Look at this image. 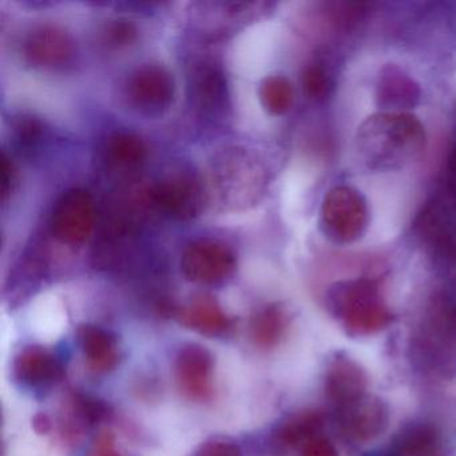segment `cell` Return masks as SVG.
<instances>
[{
    "mask_svg": "<svg viewBox=\"0 0 456 456\" xmlns=\"http://www.w3.org/2000/svg\"><path fill=\"white\" fill-rule=\"evenodd\" d=\"M426 142V130L415 116L380 111L357 127L354 153L370 172H396L415 162Z\"/></svg>",
    "mask_w": 456,
    "mask_h": 456,
    "instance_id": "cell-1",
    "label": "cell"
},
{
    "mask_svg": "<svg viewBox=\"0 0 456 456\" xmlns=\"http://www.w3.org/2000/svg\"><path fill=\"white\" fill-rule=\"evenodd\" d=\"M413 362L428 375L456 378V308L435 300L411 336Z\"/></svg>",
    "mask_w": 456,
    "mask_h": 456,
    "instance_id": "cell-2",
    "label": "cell"
},
{
    "mask_svg": "<svg viewBox=\"0 0 456 456\" xmlns=\"http://www.w3.org/2000/svg\"><path fill=\"white\" fill-rule=\"evenodd\" d=\"M328 308L351 336H370L391 324L394 316L375 279L346 280L328 290Z\"/></svg>",
    "mask_w": 456,
    "mask_h": 456,
    "instance_id": "cell-3",
    "label": "cell"
},
{
    "mask_svg": "<svg viewBox=\"0 0 456 456\" xmlns=\"http://www.w3.org/2000/svg\"><path fill=\"white\" fill-rule=\"evenodd\" d=\"M368 223L370 209L362 191L340 185L325 194L320 209V229L333 244H354L364 236Z\"/></svg>",
    "mask_w": 456,
    "mask_h": 456,
    "instance_id": "cell-4",
    "label": "cell"
},
{
    "mask_svg": "<svg viewBox=\"0 0 456 456\" xmlns=\"http://www.w3.org/2000/svg\"><path fill=\"white\" fill-rule=\"evenodd\" d=\"M149 202L165 216L188 221L197 217L204 205V189L196 172L178 167L162 175L148 191Z\"/></svg>",
    "mask_w": 456,
    "mask_h": 456,
    "instance_id": "cell-5",
    "label": "cell"
},
{
    "mask_svg": "<svg viewBox=\"0 0 456 456\" xmlns=\"http://www.w3.org/2000/svg\"><path fill=\"white\" fill-rule=\"evenodd\" d=\"M125 95L129 105L142 116H162L175 102V78L164 66H140L127 78Z\"/></svg>",
    "mask_w": 456,
    "mask_h": 456,
    "instance_id": "cell-6",
    "label": "cell"
},
{
    "mask_svg": "<svg viewBox=\"0 0 456 456\" xmlns=\"http://www.w3.org/2000/svg\"><path fill=\"white\" fill-rule=\"evenodd\" d=\"M97 210L92 194L84 189L65 191L53 208V234L68 245L84 244L95 228Z\"/></svg>",
    "mask_w": 456,
    "mask_h": 456,
    "instance_id": "cell-7",
    "label": "cell"
},
{
    "mask_svg": "<svg viewBox=\"0 0 456 456\" xmlns=\"http://www.w3.org/2000/svg\"><path fill=\"white\" fill-rule=\"evenodd\" d=\"M215 370V356L202 344H183L175 354V376L178 389L191 402L205 403L212 399Z\"/></svg>",
    "mask_w": 456,
    "mask_h": 456,
    "instance_id": "cell-8",
    "label": "cell"
},
{
    "mask_svg": "<svg viewBox=\"0 0 456 456\" xmlns=\"http://www.w3.org/2000/svg\"><path fill=\"white\" fill-rule=\"evenodd\" d=\"M236 268V257L226 245L201 239L191 242L181 257V272L189 281L218 285L229 279Z\"/></svg>",
    "mask_w": 456,
    "mask_h": 456,
    "instance_id": "cell-9",
    "label": "cell"
},
{
    "mask_svg": "<svg viewBox=\"0 0 456 456\" xmlns=\"http://www.w3.org/2000/svg\"><path fill=\"white\" fill-rule=\"evenodd\" d=\"M189 100L205 118L221 119L231 109L228 79L220 65L204 61L191 68L188 82Z\"/></svg>",
    "mask_w": 456,
    "mask_h": 456,
    "instance_id": "cell-10",
    "label": "cell"
},
{
    "mask_svg": "<svg viewBox=\"0 0 456 456\" xmlns=\"http://www.w3.org/2000/svg\"><path fill=\"white\" fill-rule=\"evenodd\" d=\"M341 435L349 442L364 444L380 436L388 426V408L379 397L367 394L362 399L335 411Z\"/></svg>",
    "mask_w": 456,
    "mask_h": 456,
    "instance_id": "cell-11",
    "label": "cell"
},
{
    "mask_svg": "<svg viewBox=\"0 0 456 456\" xmlns=\"http://www.w3.org/2000/svg\"><path fill=\"white\" fill-rule=\"evenodd\" d=\"M12 378L23 388L49 389L65 378L60 354L44 346H26L12 360Z\"/></svg>",
    "mask_w": 456,
    "mask_h": 456,
    "instance_id": "cell-12",
    "label": "cell"
},
{
    "mask_svg": "<svg viewBox=\"0 0 456 456\" xmlns=\"http://www.w3.org/2000/svg\"><path fill=\"white\" fill-rule=\"evenodd\" d=\"M26 60L34 68L55 70L65 68L76 55L70 34L57 26H41L28 34L25 42Z\"/></svg>",
    "mask_w": 456,
    "mask_h": 456,
    "instance_id": "cell-13",
    "label": "cell"
},
{
    "mask_svg": "<svg viewBox=\"0 0 456 456\" xmlns=\"http://www.w3.org/2000/svg\"><path fill=\"white\" fill-rule=\"evenodd\" d=\"M368 383L367 372L356 360L336 354L325 372V395L333 410H340L370 394Z\"/></svg>",
    "mask_w": 456,
    "mask_h": 456,
    "instance_id": "cell-14",
    "label": "cell"
},
{
    "mask_svg": "<svg viewBox=\"0 0 456 456\" xmlns=\"http://www.w3.org/2000/svg\"><path fill=\"white\" fill-rule=\"evenodd\" d=\"M77 340L92 372L105 375L118 367L121 346L116 333L110 330L101 325L82 324L77 330Z\"/></svg>",
    "mask_w": 456,
    "mask_h": 456,
    "instance_id": "cell-15",
    "label": "cell"
},
{
    "mask_svg": "<svg viewBox=\"0 0 456 456\" xmlns=\"http://www.w3.org/2000/svg\"><path fill=\"white\" fill-rule=\"evenodd\" d=\"M376 103L387 113H408L420 102L418 82L395 65H388L379 74L376 82Z\"/></svg>",
    "mask_w": 456,
    "mask_h": 456,
    "instance_id": "cell-16",
    "label": "cell"
},
{
    "mask_svg": "<svg viewBox=\"0 0 456 456\" xmlns=\"http://www.w3.org/2000/svg\"><path fill=\"white\" fill-rule=\"evenodd\" d=\"M325 415L319 410H301L287 416L272 431L271 442L277 452L300 450L305 443L322 435Z\"/></svg>",
    "mask_w": 456,
    "mask_h": 456,
    "instance_id": "cell-17",
    "label": "cell"
},
{
    "mask_svg": "<svg viewBox=\"0 0 456 456\" xmlns=\"http://www.w3.org/2000/svg\"><path fill=\"white\" fill-rule=\"evenodd\" d=\"M177 319L183 327L208 338H224L231 335L236 327L229 316L212 297H200L177 312Z\"/></svg>",
    "mask_w": 456,
    "mask_h": 456,
    "instance_id": "cell-18",
    "label": "cell"
},
{
    "mask_svg": "<svg viewBox=\"0 0 456 456\" xmlns=\"http://www.w3.org/2000/svg\"><path fill=\"white\" fill-rule=\"evenodd\" d=\"M146 146L137 135L114 133L102 146V162L106 169L116 175H129L142 167Z\"/></svg>",
    "mask_w": 456,
    "mask_h": 456,
    "instance_id": "cell-19",
    "label": "cell"
},
{
    "mask_svg": "<svg viewBox=\"0 0 456 456\" xmlns=\"http://www.w3.org/2000/svg\"><path fill=\"white\" fill-rule=\"evenodd\" d=\"M63 434L77 436L84 429L93 428L111 415V408L105 400L81 391H71L66 405Z\"/></svg>",
    "mask_w": 456,
    "mask_h": 456,
    "instance_id": "cell-20",
    "label": "cell"
},
{
    "mask_svg": "<svg viewBox=\"0 0 456 456\" xmlns=\"http://www.w3.org/2000/svg\"><path fill=\"white\" fill-rule=\"evenodd\" d=\"M289 317L279 304L264 306L250 319L249 338L258 349L276 348L287 335Z\"/></svg>",
    "mask_w": 456,
    "mask_h": 456,
    "instance_id": "cell-21",
    "label": "cell"
},
{
    "mask_svg": "<svg viewBox=\"0 0 456 456\" xmlns=\"http://www.w3.org/2000/svg\"><path fill=\"white\" fill-rule=\"evenodd\" d=\"M394 456H443L442 435L429 423L408 424L395 437Z\"/></svg>",
    "mask_w": 456,
    "mask_h": 456,
    "instance_id": "cell-22",
    "label": "cell"
},
{
    "mask_svg": "<svg viewBox=\"0 0 456 456\" xmlns=\"http://www.w3.org/2000/svg\"><path fill=\"white\" fill-rule=\"evenodd\" d=\"M258 97L261 105L272 116H284L293 105V87L289 79L279 74L265 77L260 82Z\"/></svg>",
    "mask_w": 456,
    "mask_h": 456,
    "instance_id": "cell-23",
    "label": "cell"
},
{
    "mask_svg": "<svg viewBox=\"0 0 456 456\" xmlns=\"http://www.w3.org/2000/svg\"><path fill=\"white\" fill-rule=\"evenodd\" d=\"M304 93L314 101H324L333 90V78L320 63H312L304 69L301 76Z\"/></svg>",
    "mask_w": 456,
    "mask_h": 456,
    "instance_id": "cell-24",
    "label": "cell"
},
{
    "mask_svg": "<svg viewBox=\"0 0 456 456\" xmlns=\"http://www.w3.org/2000/svg\"><path fill=\"white\" fill-rule=\"evenodd\" d=\"M14 132L18 148L25 153H31L44 137V126L34 118L20 119L15 124Z\"/></svg>",
    "mask_w": 456,
    "mask_h": 456,
    "instance_id": "cell-25",
    "label": "cell"
},
{
    "mask_svg": "<svg viewBox=\"0 0 456 456\" xmlns=\"http://www.w3.org/2000/svg\"><path fill=\"white\" fill-rule=\"evenodd\" d=\"M189 456H244V453L232 437L212 436L204 440Z\"/></svg>",
    "mask_w": 456,
    "mask_h": 456,
    "instance_id": "cell-26",
    "label": "cell"
},
{
    "mask_svg": "<svg viewBox=\"0 0 456 456\" xmlns=\"http://www.w3.org/2000/svg\"><path fill=\"white\" fill-rule=\"evenodd\" d=\"M137 38V30L125 20H111L105 28V39L110 46H127Z\"/></svg>",
    "mask_w": 456,
    "mask_h": 456,
    "instance_id": "cell-27",
    "label": "cell"
},
{
    "mask_svg": "<svg viewBox=\"0 0 456 456\" xmlns=\"http://www.w3.org/2000/svg\"><path fill=\"white\" fill-rule=\"evenodd\" d=\"M87 456H124L111 431L100 432Z\"/></svg>",
    "mask_w": 456,
    "mask_h": 456,
    "instance_id": "cell-28",
    "label": "cell"
},
{
    "mask_svg": "<svg viewBox=\"0 0 456 456\" xmlns=\"http://www.w3.org/2000/svg\"><path fill=\"white\" fill-rule=\"evenodd\" d=\"M300 456H338V452L327 436L319 435L300 448Z\"/></svg>",
    "mask_w": 456,
    "mask_h": 456,
    "instance_id": "cell-29",
    "label": "cell"
},
{
    "mask_svg": "<svg viewBox=\"0 0 456 456\" xmlns=\"http://www.w3.org/2000/svg\"><path fill=\"white\" fill-rule=\"evenodd\" d=\"M33 428L41 435L49 434L53 429V421L47 413L39 412L33 418Z\"/></svg>",
    "mask_w": 456,
    "mask_h": 456,
    "instance_id": "cell-30",
    "label": "cell"
},
{
    "mask_svg": "<svg viewBox=\"0 0 456 456\" xmlns=\"http://www.w3.org/2000/svg\"><path fill=\"white\" fill-rule=\"evenodd\" d=\"M448 172H450V185L453 197H456V146L453 148L448 162Z\"/></svg>",
    "mask_w": 456,
    "mask_h": 456,
    "instance_id": "cell-31",
    "label": "cell"
},
{
    "mask_svg": "<svg viewBox=\"0 0 456 456\" xmlns=\"http://www.w3.org/2000/svg\"><path fill=\"white\" fill-rule=\"evenodd\" d=\"M436 233L440 234V237H439L440 241H444V236H443V234H442L443 233L442 228L437 229ZM444 234H445V236L450 237V239H452V236H451V233H450V229L445 228Z\"/></svg>",
    "mask_w": 456,
    "mask_h": 456,
    "instance_id": "cell-32",
    "label": "cell"
},
{
    "mask_svg": "<svg viewBox=\"0 0 456 456\" xmlns=\"http://www.w3.org/2000/svg\"><path fill=\"white\" fill-rule=\"evenodd\" d=\"M391 456H394V455H391Z\"/></svg>",
    "mask_w": 456,
    "mask_h": 456,
    "instance_id": "cell-33",
    "label": "cell"
}]
</instances>
